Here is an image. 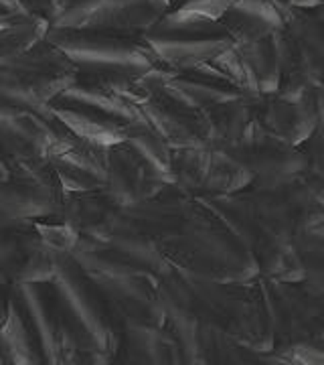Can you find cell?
Listing matches in <instances>:
<instances>
[{
    "label": "cell",
    "instance_id": "cell-1",
    "mask_svg": "<svg viewBox=\"0 0 324 365\" xmlns=\"http://www.w3.org/2000/svg\"><path fill=\"white\" fill-rule=\"evenodd\" d=\"M247 280L219 282L194 278L170 266L158 278L162 302L174 304L203 325L244 343L246 347H268L272 325L266 302Z\"/></svg>",
    "mask_w": 324,
    "mask_h": 365
},
{
    "label": "cell",
    "instance_id": "cell-2",
    "mask_svg": "<svg viewBox=\"0 0 324 365\" xmlns=\"http://www.w3.org/2000/svg\"><path fill=\"white\" fill-rule=\"evenodd\" d=\"M53 284L63 311L71 357H110L117 343V317L95 278L71 252H57Z\"/></svg>",
    "mask_w": 324,
    "mask_h": 365
},
{
    "label": "cell",
    "instance_id": "cell-3",
    "mask_svg": "<svg viewBox=\"0 0 324 365\" xmlns=\"http://www.w3.org/2000/svg\"><path fill=\"white\" fill-rule=\"evenodd\" d=\"M78 73V63L45 39L2 66V98L25 110H49V102L69 90Z\"/></svg>",
    "mask_w": 324,
    "mask_h": 365
},
{
    "label": "cell",
    "instance_id": "cell-4",
    "mask_svg": "<svg viewBox=\"0 0 324 365\" xmlns=\"http://www.w3.org/2000/svg\"><path fill=\"white\" fill-rule=\"evenodd\" d=\"M47 41L57 45L75 63H116L150 69L160 59L142 37L117 35L88 26H51Z\"/></svg>",
    "mask_w": 324,
    "mask_h": 365
},
{
    "label": "cell",
    "instance_id": "cell-5",
    "mask_svg": "<svg viewBox=\"0 0 324 365\" xmlns=\"http://www.w3.org/2000/svg\"><path fill=\"white\" fill-rule=\"evenodd\" d=\"M142 41L158 55V59L179 67L207 61L237 43L221 21L164 19L150 31H146Z\"/></svg>",
    "mask_w": 324,
    "mask_h": 365
},
{
    "label": "cell",
    "instance_id": "cell-6",
    "mask_svg": "<svg viewBox=\"0 0 324 365\" xmlns=\"http://www.w3.org/2000/svg\"><path fill=\"white\" fill-rule=\"evenodd\" d=\"M146 122L174 148L213 146V126L205 108L167 86L150 91L142 106Z\"/></svg>",
    "mask_w": 324,
    "mask_h": 365
},
{
    "label": "cell",
    "instance_id": "cell-7",
    "mask_svg": "<svg viewBox=\"0 0 324 365\" xmlns=\"http://www.w3.org/2000/svg\"><path fill=\"white\" fill-rule=\"evenodd\" d=\"M104 299L120 319V327L167 325V309L160 297L158 278L152 276H126V278H100L93 276Z\"/></svg>",
    "mask_w": 324,
    "mask_h": 365
},
{
    "label": "cell",
    "instance_id": "cell-8",
    "mask_svg": "<svg viewBox=\"0 0 324 365\" xmlns=\"http://www.w3.org/2000/svg\"><path fill=\"white\" fill-rule=\"evenodd\" d=\"M49 108L78 138L95 146H105V148L126 143L130 128L134 124L126 118L108 114L104 110H98L93 106L83 104L67 96L55 98L53 102H49Z\"/></svg>",
    "mask_w": 324,
    "mask_h": 365
},
{
    "label": "cell",
    "instance_id": "cell-9",
    "mask_svg": "<svg viewBox=\"0 0 324 365\" xmlns=\"http://www.w3.org/2000/svg\"><path fill=\"white\" fill-rule=\"evenodd\" d=\"M108 153L110 148L79 140L63 155L51 158L63 185L65 195L102 191L108 185Z\"/></svg>",
    "mask_w": 324,
    "mask_h": 365
},
{
    "label": "cell",
    "instance_id": "cell-10",
    "mask_svg": "<svg viewBox=\"0 0 324 365\" xmlns=\"http://www.w3.org/2000/svg\"><path fill=\"white\" fill-rule=\"evenodd\" d=\"M164 86L187 96L201 108L231 102V100H246V98L256 96L246 88H241L239 83H235L234 79L225 78L205 61L191 63V66H177L174 76Z\"/></svg>",
    "mask_w": 324,
    "mask_h": 365
},
{
    "label": "cell",
    "instance_id": "cell-11",
    "mask_svg": "<svg viewBox=\"0 0 324 365\" xmlns=\"http://www.w3.org/2000/svg\"><path fill=\"white\" fill-rule=\"evenodd\" d=\"M61 182L4 181L2 185V215L13 222H33L55 215L65 201Z\"/></svg>",
    "mask_w": 324,
    "mask_h": 365
},
{
    "label": "cell",
    "instance_id": "cell-12",
    "mask_svg": "<svg viewBox=\"0 0 324 365\" xmlns=\"http://www.w3.org/2000/svg\"><path fill=\"white\" fill-rule=\"evenodd\" d=\"M169 6V0H105L102 11L88 23V29L142 37L167 16Z\"/></svg>",
    "mask_w": 324,
    "mask_h": 365
},
{
    "label": "cell",
    "instance_id": "cell-13",
    "mask_svg": "<svg viewBox=\"0 0 324 365\" xmlns=\"http://www.w3.org/2000/svg\"><path fill=\"white\" fill-rule=\"evenodd\" d=\"M225 150H229L237 160H241L254 173L256 179H261V182H258L259 187H270V185L296 179V175L302 173L308 160L300 153L282 148L280 144L268 143V140H256Z\"/></svg>",
    "mask_w": 324,
    "mask_h": 365
},
{
    "label": "cell",
    "instance_id": "cell-14",
    "mask_svg": "<svg viewBox=\"0 0 324 365\" xmlns=\"http://www.w3.org/2000/svg\"><path fill=\"white\" fill-rule=\"evenodd\" d=\"M146 169L136 150L128 143L110 146L108 153V185L105 191L117 205L128 207L146 195Z\"/></svg>",
    "mask_w": 324,
    "mask_h": 365
},
{
    "label": "cell",
    "instance_id": "cell-15",
    "mask_svg": "<svg viewBox=\"0 0 324 365\" xmlns=\"http://www.w3.org/2000/svg\"><path fill=\"white\" fill-rule=\"evenodd\" d=\"M254 98V96H251ZM231 100L205 108L213 126V146L234 148L256 140V118L249 100Z\"/></svg>",
    "mask_w": 324,
    "mask_h": 365
},
{
    "label": "cell",
    "instance_id": "cell-16",
    "mask_svg": "<svg viewBox=\"0 0 324 365\" xmlns=\"http://www.w3.org/2000/svg\"><path fill=\"white\" fill-rule=\"evenodd\" d=\"M282 31L278 29L270 35L239 45L247 66L251 69V76L256 79L259 93H273L280 88L282 76Z\"/></svg>",
    "mask_w": 324,
    "mask_h": 365
},
{
    "label": "cell",
    "instance_id": "cell-17",
    "mask_svg": "<svg viewBox=\"0 0 324 365\" xmlns=\"http://www.w3.org/2000/svg\"><path fill=\"white\" fill-rule=\"evenodd\" d=\"M2 361L9 364L13 357V364H39L43 361V353L35 333L28 325L26 317L16 304V300L6 302L4 325H2Z\"/></svg>",
    "mask_w": 324,
    "mask_h": 365
},
{
    "label": "cell",
    "instance_id": "cell-18",
    "mask_svg": "<svg viewBox=\"0 0 324 365\" xmlns=\"http://www.w3.org/2000/svg\"><path fill=\"white\" fill-rule=\"evenodd\" d=\"M51 25L37 14H25L11 21H2V66L31 51L41 41L47 39Z\"/></svg>",
    "mask_w": 324,
    "mask_h": 365
},
{
    "label": "cell",
    "instance_id": "cell-19",
    "mask_svg": "<svg viewBox=\"0 0 324 365\" xmlns=\"http://www.w3.org/2000/svg\"><path fill=\"white\" fill-rule=\"evenodd\" d=\"M237 0H170L164 21H221Z\"/></svg>",
    "mask_w": 324,
    "mask_h": 365
},
{
    "label": "cell",
    "instance_id": "cell-20",
    "mask_svg": "<svg viewBox=\"0 0 324 365\" xmlns=\"http://www.w3.org/2000/svg\"><path fill=\"white\" fill-rule=\"evenodd\" d=\"M104 4L105 0H65L63 11L55 26H88Z\"/></svg>",
    "mask_w": 324,
    "mask_h": 365
},
{
    "label": "cell",
    "instance_id": "cell-21",
    "mask_svg": "<svg viewBox=\"0 0 324 365\" xmlns=\"http://www.w3.org/2000/svg\"><path fill=\"white\" fill-rule=\"evenodd\" d=\"M298 258L302 264V272L306 274L314 290L324 294V250L312 246L310 250L298 254Z\"/></svg>",
    "mask_w": 324,
    "mask_h": 365
},
{
    "label": "cell",
    "instance_id": "cell-22",
    "mask_svg": "<svg viewBox=\"0 0 324 365\" xmlns=\"http://www.w3.org/2000/svg\"><path fill=\"white\" fill-rule=\"evenodd\" d=\"M169 2H170V0H169Z\"/></svg>",
    "mask_w": 324,
    "mask_h": 365
}]
</instances>
